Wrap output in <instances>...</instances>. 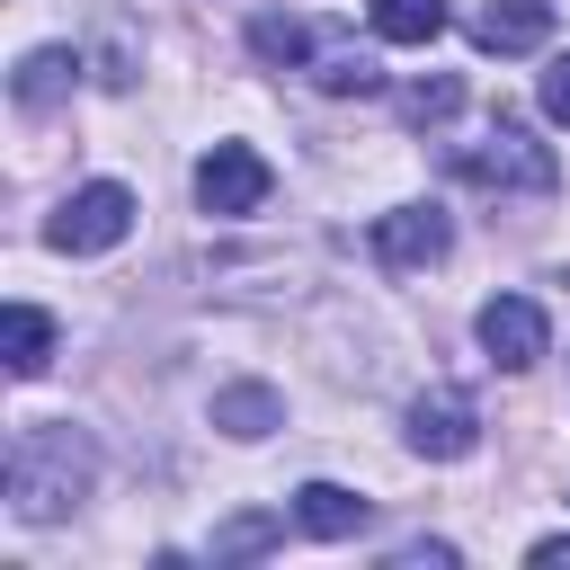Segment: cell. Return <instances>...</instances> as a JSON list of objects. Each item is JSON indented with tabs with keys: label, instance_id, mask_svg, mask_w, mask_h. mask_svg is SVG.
Returning a JSON list of instances; mask_svg holds the SVG:
<instances>
[{
	"label": "cell",
	"instance_id": "3",
	"mask_svg": "<svg viewBox=\"0 0 570 570\" xmlns=\"http://www.w3.org/2000/svg\"><path fill=\"white\" fill-rule=\"evenodd\" d=\"M125 232H134V187H116V178H98V187L62 196V214L45 223V240H53V249H71V258H98V249H116Z\"/></svg>",
	"mask_w": 570,
	"mask_h": 570
},
{
	"label": "cell",
	"instance_id": "1",
	"mask_svg": "<svg viewBox=\"0 0 570 570\" xmlns=\"http://www.w3.org/2000/svg\"><path fill=\"white\" fill-rule=\"evenodd\" d=\"M80 481H89V454H80V436L71 428H27L18 445H9V508L18 517H62L71 499H80Z\"/></svg>",
	"mask_w": 570,
	"mask_h": 570
},
{
	"label": "cell",
	"instance_id": "16",
	"mask_svg": "<svg viewBox=\"0 0 570 570\" xmlns=\"http://www.w3.org/2000/svg\"><path fill=\"white\" fill-rule=\"evenodd\" d=\"M267 543H276V517H240V525L214 534V561H240V552H267Z\"/></svg>",
	"mask_w": 570,
	"mask_h": 570
},
{
	"label": "cell",
	"instance_id": "15",
	"mask_svg": "<svg viewBox=\"0 0 570 570\" xmlns=\"http://www.w3.org/2000/svg\"><path fill=\"white\" fill-rule=\"evenodd\" d=\"M312 80H321L330 98H365V89H383L374 53H347V45H338V53H321V71H312Z\"/></svg>",
	"mask_w": 570,
	"mask_h": 570
},
{
	"label": "cell",
	"instance_id": "12",
	"mask_svg": "<svg viewBox=\"0 0 570 570\" xmlns=\"http://www.w3.org/2000/svg\"><path fill=\"white\" fill-rule=\"evenodd\" d=\"M71 71H80V53L45 45V53H27V62H18V80H9V89H18V107H27V116H45V107L71 89Z\"/></svg>",
	"mask_w": 570,
	"mask_h": 570
},
{
	"label": "cell",
	"instance_id": "19",
	"mask_svg": "<svg viewBox=\"0 0 570 570\" xmlns=\"http://www.w3.org/2000/svg\"><path fill=\"white\" fill-rule=\"evenodd\" d=\"M392 561H401V570H445L454 543H410V552H392Z\"/></svg>",
	"mask_w": 570,
	"mask_h": 570
},
{
	"label": "cell",
	"instance_id": "6",
	"mask_svg": "<svg viewBox=\"0 0 570 570\" xmlns=\"http://www.w3.org/2000/svg\"><path fill=\"white\" fill-rule=\"evenodd\" d=\"M454 249V223L436 214V205H401V214H374V258L392 267V276H410V267H436Z\"/></svg>",
	"mask_w": 570,
	"mask_h": 570
},
{
	"label": "cell",
	"instance_id": "9",
	"mask_svg": "<svg viewBox=\"0 0 570 570\" xmlns=\"http://www.w3.org/2000/svg\"><path fill=\"white\" fill-rule=\"evenodd\" d=\"M552 36V0H490L481 18H472V45L481 53H525V45H543Z\"/></svg>",
	"mask_w": 570,
	"mask_h": 570
},
{
	"label": "cell",
	"instance_id": "11",
	"mask_svg": "<svg viewBox=\"0 0 570 570\" xmlns=\"http://www.w3.org/2000/svg\"><path fill=\"white\" fill-rule=\"evenodd\" d=\"M383 45H436L445 36V0H365Z\"/></svg>",
	"mask_w": 570,
	"mask_h": 570
},
{
	"label": "cell",
	"instance_id": "8",
	"mask_svg": "<svg viewBox=\"0 0 570 570\" xmlns=\"http://www.w3.org/2000/svg\"><path fill=\"white\" fill-rule=\"evenodd\" d=\"M294 525L321 534V543H347V534L374 525V499H356V490H338V481H303V490H294Z\"/></svg>",
	"mask_w": 570,
	"mask_h": 570
},
{
	"label": "cell",
	"instance_id": "18",
	"mask_svg": "<svg viewBox=\"0 0 570 570\" xmlns=\"http://www.w3.org/2000/svg\"><path fill=\"white\" fill-rule=\"evenodd\" d=\"M543 116L570 125V53H552V71H543Z\"/></svg>",
	"mask_w": 570,
	"mask_h": 570
},
{
	"label": "cell",
	"instance_id": "10",
	"mask_svg": "<svg viewBox=\"0 0 570 570\" xmlns=\"http://www.w3.org/2000/svg\"><path fill=\"white\" fill-rule=\"evenodd\" d=\"M0 347H9V374L36 383V374L53 365V321H45L36 303H9V312H0Z\"/></svg>",
	"mask_w": 570,
	"mask_h": 570
},
{
	"label": "cell",
	"instance_id": "20",
	"mask_svg": "<svg viewBox=\"0 0 570 570\" xmlns=\"http://www.w3.org/2000/svg\"><path fill=\"white\" fill-rule=\"evenodd\" d=\"M534 561H543V570H561V561H570V543L552 534V543H534Z\"/></svg>",
	"mask_w": 570,
	"mask_h": 570
},
{
	"label": "cell",
	"instance_id": "5",
	"mask_svg": "<svg viewBox=\"0 0 570 570\" xmlns=\"http://www.w3.org/2000/svg\"><path fill=\"white\" fill-rule=\"evenodd\" d=\"M472 330H481V347H490V365H508V374H525V365H543V347H552V321H543V303H525V294H490Z\"/></svg>",
	"mask_w": 570,
	"mask_h": 570
},
{
	"label": "cell",
	"instance_id": "4",
	"mask_svg": "<svg viewBox=\"0 0 570 570\" xmlns=\"http://www.w3.org/2000/svg\"><path fill=\"white\" fill-rule=\"evenodd\" d=\"M267 187H276V169H267L249 142H214V151L196 160V205H205V214H258Z\"/></svg>",
	"mask_w": 570,
	"mask_h": 570
},
{
	"label": "cell",
	"instance_id": "13",
	"mask_svg": "<svg viewBox=\"0 0 570 570\" xmlns=\"http://www.w3.org/2000/svg\"><path fill=\"white\" fill-rule=\"evenodd\" d=\"M214 428H232V436H267V428H285V401H276L267 383H232V392H214Z\"/></svg>",
	"mask_w": 570,
	"mask_h": 570
},
{
	"label": "cell",
	"instance_id": "14",
	"mask_svg": "<svg viewBox=\"0 0 570 570\" xmlns=\"http://www.w3.org/2000/svg\"><path fill=\"white\" fill-rule=\"evenodd\" d=\"M249 53H258V62H303V53H312V27L267 9V18H249Z\"/></svg>",
	"mask_w": 570,
	"mask_h": 570
},
{
	"label": "cell",
	"instance_id": "7",
	"mask_svg": "<svg viewBox=\"0 0 570 570\" xmlns=\"http://www.w3.org/2000/svg\"><path fill=\"white\" fill-rule=\"evenodd\" d=\"M410 445H419L428 463H463V454L481 445L472 401H463V392H445V383H436V392H419V401H410Z\"/></svg>",
	"mask_w": 570,
	"mask_h": 570
},
{
	"label": "cell",
	"instance_id": "17",
	"mask_svg": "<svg viewBox=\"0 0 570 570\" xmlns=\"http://www.w3.org/2000/svg\"><path fill=\"white\" fill-rule=\"evenodd\" d=\"M454 98H463V89H454V80H419V89H410V98H401V107H410V116H419V125H428V116H454Z\"/></svg>",
	"mask_w": 570,
	"mask_h": 570
},
{
	"label": "cell",
	"instance_id": "2",
	"mask_svg": "<svg viewBox=\"0 0 570 570\" xmlns=\"http://www.w3.org/2000/svg\"><path fill=\"white\" fill-rule=\"evenodd\" d=\"M454 178H472V187H525V196H552L561 187V160L525 134V125H490L481 142H454Z\"/></svg>",
	"mask_w": 570,
	"mask_h": 570
}]
</instances>
